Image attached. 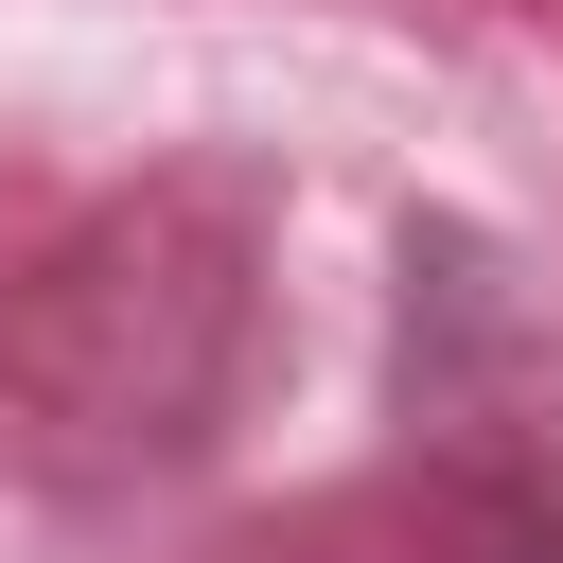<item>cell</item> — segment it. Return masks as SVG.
Returning <instances> with one entry per match:
<instances>
[{
    "instance_id": "cell-1",
    "label": "cell",
    "mask_w": 563,
    "mask_h": 563,
    "mask_svg": "<svg viewBox=\"0 0 563 563\" xmlns=\"http://www.w3.org/2000/svg\"><path fill=\"white\" fill-rule=\"evenodd\" d=\"M493 563H563V510H545V528H510V545H493Z\"/></svg>"
}]
</instances>
